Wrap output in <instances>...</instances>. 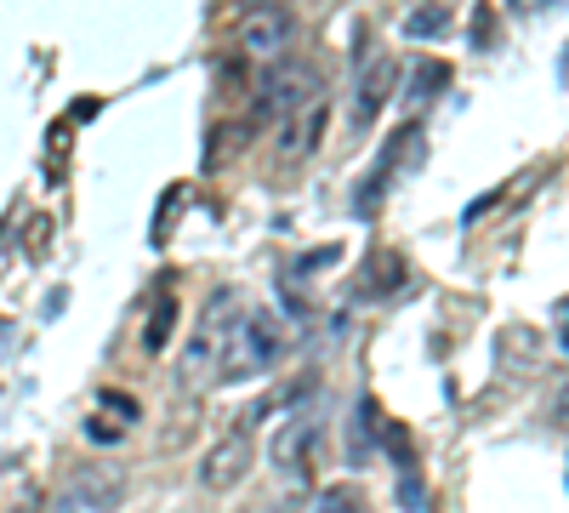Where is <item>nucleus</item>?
I'll return each instance as SVG.
<instances>
[{"instance_id":"1","label":"nucleus","mask_w":569,"mask_h":513,"mask_svg":"<svg viewBox=\"0 0 569 513\" xmlns=\"http://www.w3.org/2000/svg\"><path fill=\"white\" fill-rule=\"evenodd\" d=\"M284 354H291V332L273 308H246L233 319V332L222 343V359H217V377L222 383H246V377H262L273 371Z\"/></svg>"},{"instance_id":"2","label":"nucleus","mask_w":569,"mask_h":513,"mask_svg":"<svg viewBox=\"0 0 569 513\" xmlns=\"http://www.w3.org/2000/svg\"><path fill=\"white\" fill-rule=\"evenodd\" d=\"M233 319H240V292L217 286V292H211V303H206V308H200V319H194V332H188V343H182L177 383L200 388L206 377H217V359H222V343H228V332H233Z\"/></svg>"},{"instance_id":"3","label":"nucleus","mask_w":569,"mask_h":513,"mask_svg":"<svg viewBox=\"0 0 569 513\" xmlns=\"http://www.w3.org/2000/svg\"><path fill=\"white\" fill-rule=\"evenodd\" d=\"M233 40H240V52H246L251 63H273V58L291 52V40H297V18H291V7L268 0V7H251V12L240 18Z\"/></svg>"},{"instance_id":"4","label":"nucleus","mask_w":569,"mask_h":513,"mask_svg":"<svg viewBox=\"0 0 569 513\" xmlns=\"http://www.w3.org/2000/svg\"><path fill=\"white\" fill-rule=\"evenodd\" d=\"M319 440H325V423L313 411H297L268 445V462L291 480V485H308L313 480V456H319Z\"/></svg>"},{"instance_id":"5","label":"nucleus","mask_w":569,"mask_h":513,"mask_svg":"<svg viewBox=\"0 0 569 513\" xmlns=\"http://www.w3.org/2000/svg\"><path fill=\"white\" fill-rule=\"evenodd\" d=\"M325 126H330V98H308L302 109H291L279 126H273V160L279 166H302L308 155H319L325 144Z\"/></svg>"},{"instance_id":"6","label":"nucleus","mask_w":569,"mask_h":513,"mask_svg":"<svg viewBox=\"0 0 569 513\" xmlns=\"http://www.w3.org/2000/svg\"><path fill=\"white\" fill-rule=\"evenodd\" d=\"M319 91H325V80H319V69L313 63H279L268 80H262V91H257V120H284V115H291V109H302L308 98H319Z\"/></svg>"},{"instance_id":"7","label":"nucleus","mask_w":569,"mask_h":513,"mask_svg":"<svg viewBox=\"0 0 569 513\" xmlns=\"http://www.w3.org/2000/svg\"><path fill=\"white\" fill-rule=\"evenodd\" d=\"M69 507L74 513H114L126 502V474L109 468V462H86V468L69 474Z\"/></svg>"},{"instance_id":"8","label":"nucleus","mask_w":569,"mask_h":513,"mask_svg":"<svg viewBox=\"0 0 569 513\" xmlns=\"http://www.w3.org/2000/svg\"><path fill=\"white\" fill-rule=\"evenodd\" d=\"M251 462H257V451H251L246 434H222V440L200 456V485H206V491H233V485L251 474Z\"/></svg>"},{"instance_id":"9","label":"nucleus","mask_w":569,"mask_h":513,"mask_svg":"<svg viewBox=\"0 0 569 513\" xmlns=\"http://www.w3.org/2000/svg\"><path fill=\"white\" fill-rule=\"evenodd\" d=\"M399 91V63L393 58H370V69L359 75V91H353V126H376V115L388 109V98Z\"/></svg>"},{"instance_id":"10","label":"nucleus","mask_w":569,"mask_h":513,"mask_svg":"<svg viewBox=\"0 0 569 513\" xmlns=\"http://www.w3.org/2000/svg\"><path fill=\"white\" fill-rule=\"evenodd\" d=\"M450 18H456V7H410L405 12V34L410 40H433V34L450 29Z\"/></svg>"},{"instance_id":"11","label":"nucleus","mask_w":569,"mask_h":513,"mask_svg":"<svg viewBox=\"0 0 569 513\" xmlns=\"http://www.w3.org/2000/svg\"><path fill=\"white\" fill-rule=\"evenodd\" d=\"M445 86H450V69L445 63H433V58L410 63V91H416V98H439Z\"/></svg>"},{"instance_id":"12","label":"nucleus","mask_w":569,"mask_h":513,"mask_svg":"<svg viewBox=\"0 0 569 513\" xmlns=\"http://www.w3.org/2000/svg\"><path fill=\"white\" fill-rule=\"evenodd\" d=\"M171 325H177V303H171V297H160V308H154V319H149V332H142V348H149V354H166Z\"/></svg>"},{"instance_id":"13","label":"nucleus","mask_w":569,"mask_h":513,"mask_svg":"<svg viewBox=\"0 0 569 513\" xmlns=\"http://www.w3.org/2000/svg\"><path fill=\"white\" fill-rule=\"evenodd\" d=\"M313 513H365V502H359V491H348V485H330Z\"/></svg>"},{"instance_id":"14","label":"nucleus","mask_w":569,"mask_h":513,"mask_svg":"<svg viewBox=\"0 0 569 513\" xmlns=\"http://www.w3.org/2000/svg\"><path fill=\"white\" fill-rule=\"evenodd\" d=\"M103 411L114 416V423H120V428H126V423H137V399H126V394H114V388L103 394Z\"/></svg>"},{"instance_id":"15","label":"nucleus","mask_w":569,"mask_h":513,"mask_svg":"<svg viewBox=\"0 0 569 513\" xmlns=\"http://www.w3.org/2000/svg\"><path fill=\"white\" fill-rule=\"evenodd\" d=\"M126 428L120 423H109V416H91V423H86V440H98V445H109V440H120Z\"/></svg>"},{"instance_id":"16","label":"nucleus","mask_w":569,"mask_h":513,"mask_svg":"<svg viewBox=\"0 0 569 513\" xmlns=\"http://www.w3.org/2000/svg\"><path fill=\"white\" fill-rule=\"evenodd\" d=\"M399 507H410V513H421V507H427V496H421V480H410V474L399 480Z\"/></svg>"},{"instance_id":"17","label":"nucleus","mask_w":569,"mask_h":513,"mask_svg":"<svg viewBox=\"0 0 569 513\" xmlns=\"http://www.w3.org/2000/svg\"><path fill=\"white\" fill-rule=\"evenodd\" d=\"M337 257H342V246H325V251H313V257H302V263H297V274H319L325 263H337Z\"/></svg>"},{"instance_id":"18","label":"nucleus","mask_w":569,"mask_h":513,"mask_svg":"<svg viewBox=\"0 0 569 513\" xmlns=\"http://www.w3.org/2000/svg\"><path fill=\"white\" fill-rule=\"evenodd\" d=\"M490 12H496V7H490V0H485V7H479V12H472V40H479V46H490Z\"/></svg>"},{"instance_id":"19","label":"nucleus","mask_w":569,"mask_h":513,"mask_svg":"<svg viewBox=\"0 0 569 513\" xmlns=\"http://www.w3.org/2000/svg\"><path fill=\"white\" fill-rule=\"evenodd\" d=\"M558 343H563V348H569V303H563V308H558Z\"/></svg>"},{"instance_id":"20","label":"nucleus","mask_w":569,"mask_h":513,"mask_svg":"<svg viewBox=\"0 0 569 513\" xmlns=\"http://www.w3.org/2000/svg\"><path fill=\"white\" fill-rule=\"evenodd\" d=\"M405 7H456V0H405Z\"/></svg>"},{"instance_id":"21","label":"nucleus","mask_w":569,"mask_h":513,"mask_svg":"<svg viewBox=\"0 0 569 513\" xmlns=\"http://www.w3.org/2000/svg\"><path fill=\"white\" fill-rule=\"evenodd\" d=\"M257 7H268V0H257Z\"/></svg>"}]
</instances>
